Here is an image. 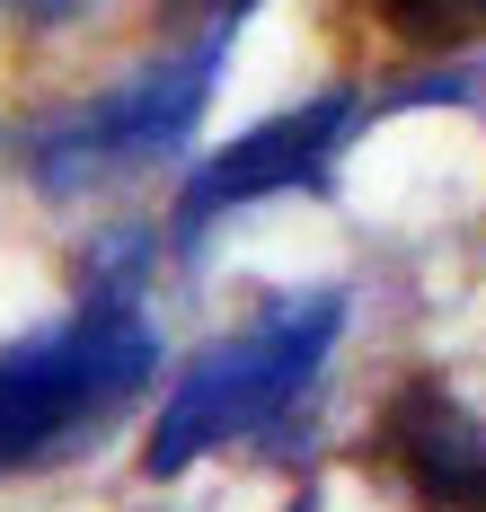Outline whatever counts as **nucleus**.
Listing matches in <instances>:
<instances>
[{
  "instance_id": "nucleus-1",
  "label": "nucleus",
  "mask_w": 486,
  "mask_h": 512,
  "mask_svg": "<svg viewBox=\"0 0 486 512\" xmlns=\"http://www.w3.org/2000/svg\"><path fill=\"white\" fill-rule=\"evenodd\" d=\"M336 336H345V292H292L257 327L221 336L213 354L177 380V398L160 407L151 442H142V477H186L221 442L283 433L301 415V398L319 389V362Z\"/></svg>"
},
{
  "instance_id": "nucleus-2",
  "label": "nucleus",
  "mask_w": 486,
  "mask_h": 512,
  "mask_svg": "<svg viewBox=\"0 0 486 512\" xmlns=\"http://www.w3.org/2000/svg\"><path fill=\"white\" fill-rule=\"evenodd\" d=\"M151 371H160V336L142 327V301L80 292V309L54 336L0 354V477L80 451V433L115 424L151 389Z\"/></svg>"
},
{
  "instance_id": "nucleus-3",
  "label": "nucleus",
  "mask_w": 486,
  "mask_h": 512,
  "mask_svg": "<svg viewBox=\"0 0 486 512\" xmlns=\"http://www.w3.org/2000/svg\"><path fill=\"white\" fill-rule=\"evenodd\" d=\"M221 53H230V36L168 45L160 62L133 71L124 89H107V98H89V106H62V115H45V124H27V133H18L27 177H36L45 195H80V186H98V177H133V168L168 159L186 133H195L204 98H213Z\"/></svg>"
},
{
  "instance_id": "nucleus-4",
  "label": "nucleus",
  "mask_w": 486,
  "mask_h": 512,
  "mask_svg": "<svg viewBox=\"0 0 486 512\" xmlns=\"http://www.w3.org/2000/svg\"><path fill=\"white\" fill-rule=\"evenodd\" d=\"M345 133H354V98L327 89V98L292 106V115H274V124H257V133H239V142H221V151L186 177L168 239H177V248H204V230H213L221 212L292 195V186H327V159H336Z\"/></svg>"
},
{
  "instance_id": "nucleus-5",
  "label": "nucleus",
  "mask_w": 486,
  "mask_h": 512,
  "mask_svg": "<svg viewBox=\"0 0 486 512\" xmlns=\"http://www.w3.org/2000/svg\"><path fill=\"white\" fill-rule=\"evenodd\" d=\"M380 460L425 512H486V424L442 380H407L380 415Z\"/></svg>"
},
{
  "instance_id": "nucleus-6",
  "label": "nucleus",
  "mask_w": 486,
  "mask_h": 512,
  "mask_svg": "<svg viewBox=\"0 0 486 512\" xmlns=\"http://www.w3.org/2000/svg\"><path fill=\"white\" fill-rule=\"evenodd\" d=\"M380 27L416 53H469L486 36V0H372Z\"/></svg>"
},
{
  "instance_id": "nucleus-7",
  "label": "nucleus",
  "mask_w": 486,
  "mask_h": 512,
  "mask_svg": "<svg viewBox=\"0 0 486 512\" xmlns=\"http://www.w3.org/2000/svg\"><path fill=\"white\" fill-rule=\"evenodd\" d=\"M257 0H160V36L168 45H204V36H239Z\"/></svg>"
},
{
  "instance_id": "nucleus-8",
  "label": "nucleus",
  "mask_w": 486,
  "mask_h": 512,
  "mask_svg": "<svg viewBox=\"0 0 486 512\" xmlns=\"http://www.w3.org/2000/svg\"><path fill=\"white\" fill-rule=\"evenodd\" d=\"M0 9H18V18H36V27H62L80 0H0Z\"/></svg>"
},
{
  "instance_id": "nucleus-9",
  "label": "nucleus",
  "mask_w": 486,
  "mask_h": 512,
  "mask_svg": "<svg viewBox=\"0 0 486 512\" xmlns=\"http://www.w3.org/2000/svg\"><path fill=\"white\" fill-rule=\"evenodd\" d=\"M292 512H319V504H310V495H301V504H292Z\"/></svg>"
}]
</instances>
